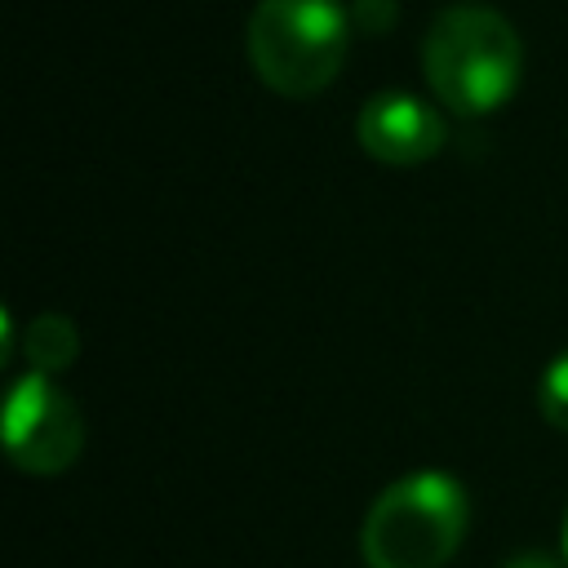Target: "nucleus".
<instances>
[{"label":"nucleus","mask_w":568,"mask_h":568,"mask_svg":"<svg viewBox=\"0 0 568 568\" xmlns=\"http://www.w3.org/2000/svg\"><path fill=\"white\" fill-rule=\"evenodd\" d=\"M501 568H564L555 555H546V550H515Z\"/></svg>","instance_id":"obj_9"},{"label":"nucleus","mask_w":568,"mask_h":568,"mask_svg":"<svg viewBox=\"0 0 568 568\" xmlns=\"http://www.w3.org/2000/svg\"><path fill=\"white\" fill-rule=\"evenodd\" d=\"M470 524V497L448 470H408L377 493L359 528L368 568H444Z\"/></svg>","instance_id":"obj_2"},{"label":"nucleus","mask_w":568,"mask_h":568,"mask_svg":"<svg viewBox=\"0 0 568 568\" xmlns=\"http://www.w3.org/2000/svg\"><path fill=\"white\" fill-rule=\"evenodd\" d=\"M351 27H355L359 36H377V31L395 27V0H355Z\"/></svg>","instance_id":"obj_8"},{"label":"nucleus","mask_w":568,"mask_h":568,"mask_svg":"<svg viewBox=\"0 0 568 568\" xmlns=\"http://www.w3.org/2000/svg\"><path fill=\"white\" fill-rule=\"evenodd\" d=\"M422 75L453 115L506 106L524 80V44L488 4H448L422 36Z\"/></svg>","instance_id":"obj_1"},{"label":"nucleus","mask_w":568,"mask_h":568,"mask_svg":"<svg viewBox=\"0 0 568 568\" xmlns=\"http://www.w3.org/2000/svg\"><path fill=\"white\" fill-rule=\"evenodd\" d=\"M351 31V9L342 0H257L244 49L271 93L315 98L337 80Z\"/></svg>","instance_id":"obj_3"},{"label":"nucleus","mask_w":568,"mask_h":568,"mask_svg":"<svg viewBox=\"0 0 568 568\" xmlns=\"http://www.w3.org/2000/svg\"><path fill=\"white\" fill-rule=\"evenodd\" d=\"M84 448L75 399L49 373H22L4 399V453L27 475H62Z\"/></svg>","instance_id":"obj_4"},{"label":"nucleus","mask_w":568,"mask_h":568,"mask_svg":"<svg viewBox=\"0 0 568 568\" xmlns=\"http://www.w3.org/2000/svg\"><path fill=\"white\" fill-rule=\"evenodd\" d=\"M559 550H564V564H568V510H564V524H559Z\"/></svg>","instance_id":"obj_10"},{"label":"nucleus","mask_w":568,"mask_h":568,"mask_svg":"<svg viewBox=\"0 0 568 568\" xmlns=\"http://www.w3.org/2000/svg\"><path fill=\"white\" fill-rule=\"evenodd\" d=\"M355 138L377 164L413 169L444 151L448 124L426 98H417L408 89H377L359 111Z\"/></svg>","instance_id":"obj_5"},{"label":"nucleus","mask_w":568,"mask_h":568,"mask_svg":"<svg viewBox=\"0 0 568 568\" xmlns=\"http://www.w3.org/2000/svg\"><path fill=\"white\" fill-rule=\"evenodd\" d=\"M22 351H27V364H31L36 373H49V377H53V373H62V368L75 364V355H80V333H75V324H71L67 315L49 311V315H36V320L27 324Z\"/></svg>","instance_id":"obj_6"},{"label":"nucleus","mask_w":568,"mask_h":568,"mask_svg":"<svg viewBox=\"0 0 568 568\" xmlns=\"http://www.w3.org/2000/svg\"><path fill=\"white\" fill-rule=\"evenodd\" d=\"M537 408L555 430H568V351L546 364L537 382Z\"/></svg>","instance_id":"obj_7"}]
</instances>
